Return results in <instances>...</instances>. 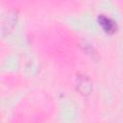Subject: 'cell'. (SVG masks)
<instances>
[{
	"label": "cell",
	"mask_w": 123,
	"mask_h": 123,
	"mask_svg": "<svg viewBox=\"0 0 123 123\" xmlns=\"http://www.w3.org/2000/svg\"><path fill=\"white\" fill-rule=\"evenodd\" d=\"M99 20H100V24L103 26V28L107 32H113V30L115 28V25L110 18H107L105 16H101L99 18Z\"/></svg>",
	"instance_id": "obj_1"
}]
</instances>
